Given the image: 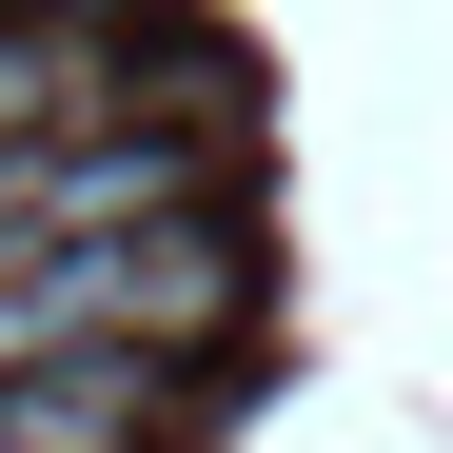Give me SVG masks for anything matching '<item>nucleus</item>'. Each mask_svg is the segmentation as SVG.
<instances>
[{"label":"nucleus","mask_w":453,"mask_h":453,"mask_svg":"<svg viewBox=\"0 0 453 453\" xmlns=\"http://www.w3.org/2000/svg\"><path fill=\"white\" fill-rule=\"evenodd\" d=\"M158 414H178L158 355H40V374H0V453H158Z\"/></svg>","instance_id":"f257e3e1"}]
</instances>
